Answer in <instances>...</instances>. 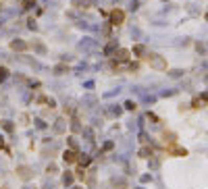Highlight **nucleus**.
<instances>
[{
    "label": "nucleus",
    "instance_id": "f257e3e1",
    "mask_svg": "<svg viewBox=\"0 0 208 189\" xmlns=\"http://www.w3.org/2000/svg\"><path fill=\"white\" fill-rule=\"evenodd\" d=\"M146 63L150 64V69H154V71H166V60L158 54H148L146 56Z\"/></svg>",
    "mask_w": 208,
    "mask_h": 189
},
{
    "label": "nucleus",
    "instance_id": "f03ea898",
    "mask_svg": "<svg viewBox=\"0 0 208 189\" xmlns=\"http://www.w3.org/2000/svg\"><path fill=\"white\" fill-rule=\"evenodd\" d=\"M15 175H17V179H21V181H31V179H34V170H31V166L21 164V166H17Z\"/></svg>",
    "mask_w": 208,
    "mask_h": 189
},
{
    "label": "nucleus",
    "instance_id": "7ed1b4c3",
    "mask_svg": "<svg viewBox=\"0 0 208 189\" xmlns=\"http://www.w3.org/2000/svg\"><path fill=\"white\" fill-rule=\"evenodd\" d=\"M123 21H125V13L121 8H115L111 13V23L112 25H123Z\"/></svg>",
    "mask_w": 208,
    "mask_h": 189
},
{
    "label": "nucleus",
    "instance_id": "20e7f679",
    "mask_svg": "<svg viewBox=\"0 0 208 189\" xmlns=\"http://www.w3.org/2000/svg\"><path fill=\"white\" fill-rule=\"evenodd\" d=\"M77 158H79L77 150H65V152H62V160L67 162V164H75Z\"/></svg>",
    "mask_w": 208,
    "mask_h": 189
},
{
    "label": "nucleus",
    "instance_id": "39448f33",
    "mask_svg": "<svg viewBox=\"0 0 208 189\" xmlns=\"http://www.w3.org/2000/svg\"><path fill=\"white\" fill-rule=\"evenodd\" d=\"M166 154H173V156H187L185 147H177V146H169L166 147Z\"/></svg>",
    "mask_w": 208,
    "mask_h": 189
},
{
    "label": "nucleus",
    "instance_id": "423d86ee",
    "mask_svg": "<svg viewBox=\"0 0 208 189\" xmlns=\"http://www.w3.org/2000/svg\"><path fill=\"white\" fill-rule=\"evenodd\" d=\"M138 156H139V158H152V156H154V150H152V147H148V146H144L138 152Z\"/></svg>",
    "mask_w": 208,
    "mask_h": 189
},
{
    "label": "nucleus",
    "instance_id": "0eeeda50",
    "mask_svg": "<svg viewBox=\"0 0 208 189\" xmlns=\"http://www.w3.org/2000/svg\"><path fill=\"white\" fill-rule=\"evenodd\" d=\"M117 60L119 63H125V60H129V50H125V48H121V50H117Z\"/></svg>",
    "mask_w": 208,
    "mask_h": 189
},
{
    "label": "nucleus",
    "instance_id": "6e6552de",
    "mask_svg": "<svg viewBox=\"0 0 208 189\" xmlns=\"http://www.w3.org/2000/svg\"><path fill=\"white\" fill-rule=\"evenodd\" d=\"M73 179H75V175H71V173H65V175H62V185H65V187H69L71 183H73Z\"/></svg>",
    "mask_w": 208,
    "mask_h": 189
},
{
    "label": "nucleus",
    "instance_id": "1a4fd4ad",
    "mask_svg": "<svg viewBox=\"0 0 208 189\" xmlns=\"http://www.w3.org/2000/svg\"><path fill=\"white\" fill-rule=\"evenodd\" d=\"M11 48H13V50H25V48H27V44L21 42V40H17V42L11 44Z\"/></svg>",
    "mask_w": 208,
    "mask_h": 189
},
{
    "label": "nucleus",
    "instance_id": "9d476101",
    "mask_svg": "<svg viewBox=\"0 0 208 189\" xmlns=\"http://www.w3.org/2000/svg\"><path fill=\"white\" fill-rule=\"evenodd\" d=\"M54 131L56 133H65V121H56V125H54Z\"/></svg>",
    "mask_w": 208,
    "mask_h": 189
},
{
    "label": "nucleus",
    "instance_id": "9b49d317",
    "mask_svg": "<svg viewBox=\"0 0 208 189\" xmlns=\"http://www.w3.org/2000/svg\"><path fill=\"white\" fill-rule=\"evenodd\" d=\"M144 52H146V48L142 46V44H138V46H133V54H135V56H142Z\"/></svg>",
    "mask_w": 208,
    "mask_h": 189
},
{
    "label": "nucleus",
    "instance_id": "f8f14e48",
    "mask_svg": "<svg viewBox=\"0 0 208 189\" xmlns=\"http://www.w3.org/2000/svg\"><path fill=\"white\" fill-rule=\"evenodd\" d=\"M192 106H194V108H202V106H204V100H202V98H196L194 102H192Z\"/></svg>",
    "mask_w": 208,
    "mask_h": 189
},
{
    "label": "nucleus",
    "instance_id": "ddd939ff",
    "mask_svg": "<svg viewBox=\"0 0 208 189\" xmlns=\"http://www.w3.org/2000/svg\"><path fill=\"white\" fill-rule=\"evenodd\" d=\"M117 48V42H111L108 44V46H106V50H104V52H106V54H112V50Z\"/></svg>",
    "mask_w": 208,
    "mask_h": 189
},
{
    "label": "nucleus",
    "instance_id": "4468645a",
    "mask_svg": "<svg viewBox=\"0 0 208 189\" xmlns=\"http://www.w3.org/2000/svg\"><path fill=\"white\" fill-rule=\"evenodd\" d=\"M125 185H127V181H123V179H115V181H112V187H125Z\"/></svg>",
    "mask_w": 208,
    "mask_h": 189
},
{
    "label": "nucleus",
    "instance_id": "2eb2a0df",
    "mask_svg": "<svg viewBox=\"0 0 208 189\" xmlns=\"http://www.w3.org/2000/svg\"><path fill=\"white\" fill-rule=\"evenodd\" d=\"M75 177L79 179V181H83V179H85V170H83V168H79V170L75 173Z\"/></svg>",
    "mask_w": 208,
    "mask_h": 189
},
{
    "label": "nucleus",
    "instance_id": "dca6fc26",
    "mask_svg": "<svg viewBox=\"0 0 208 189\" xmlns=\"http://www.w3.org/2000/svg\"><path fill=\"white\" fill-rule=\"evenodd\" d=\"M85 7V4H88V0H73V7Z\"/></svg>",
    "mask_w": 208,
    "mask_h": 189
},
{
    "label": "nucleus",
    "instance_id": "f3484780",
    "mask_svg": "<svg viewBox=\"0 0 208 189\" xmlns=\"http://www.w3.org/2000/svg\"><path fill=\"white\" fill-rule=\"evenodd\" d=\"M69 146H71V150H77V141H75V137H69Z\"/></svg>",
    "mask_w": 208,
    "mask_h": 189
},
{
    "label": "nucleus",
    "instance_id": "a211bd4d",
    "mask_svg": "<svg viewBox=\"0 0 208 189\" xmlns=\"http://www.w3.org/2000/svg\"><path fill=\"white\" fill-rule=\"evenodd\" d=\"M2 127H4V129H7V131H13V125H11V123H8V121H2Z\"/></svg>",
    "mask_w": 208,
    "mask_h": 189
},
{
    "label": "nucleus",
    "instance_id": "6ab92c4d",
    "mask_svg": "<svg viewBox=\"0 0 208 189\" xmlns=\"http://www.w3.org/2000/svg\"><path fill=\"white\" fill-rule=\"evenodd\" d=\"M46 173H48V175H54V173H56V166H54V164H50V166L46 168Z\"/></svg>",
    "mask_w": 208,
    "mask_h": 189
},
{
    "label": "nucleus",
    "instance_id": "aec40b11",
    "mask_svg": "<svg viewBox=\"0 0 208 189\" xmlns=\"http://www.w3.org/2000/svg\"><path fill=\"white\" fill-rule=\"evenodd\" d=\"M65 71H69V69H67V67H65V64H61V67H56V73H58V75H62Z\"/></svg>",
    "mask_w": 208,
    "mask_h": 189
},
{
    "label": "nucleus",
    "instance_id": "412c9836",
    "mask_svg": "<svg viewBox=\"0 0 208 189\" xmlns=\"http://www.w3.org/2000/svg\"><path fill=\"white\" fill-rule=\"evenodd\" d=\"M7 73H8L7 69H0V81H4V79H7Z\"/></svg>",
    "mask_w": 208,
    "mask_h": 189
},
{
    "label": "nucleus",
    "instance_id": "4be33fe9",
    "mask_svg": "<svg viewBox=\"0 0 208 189\" xmlns=\"http://www.w3.org/2000/svg\"><path fill=\"white\" fill-rule=\"evenodd\" d=\"M31 4H34V0H23V8H31Z\"/></svg>",
    "mask_w": 208,
    "mask_h": 189
},
{
    "label": "nucleus",
    "instance_id": "5701e85b",
    "mask_svg": "<svg viewBox=\"0 0 208 189\" xmlns=\"http://www.w3.org/2000/svg\"><path fill=\"white\" fill-rule=\"evenodd\" d=\"M125 108H127V110H135V104H133V102H127Z\"/></svg>",
    "mask_w": 208,
    "mask_h": 189
},
{
    "label": "nucleus",
    "instance_id": "b1692460",
    "mask_svg": "<svg viewBox=\"0 0 208 189\" xmlns=\"http://www.w3.org/2000/svg\"><path fill=\"white\" fill-rule=\"evenodd\" d=\"M198 50H200V52H206L208 46H206V44H198Z\"/></svg>",
    "mask_w": 208,
    "mask_h": 189
},
{
    "label": "nucleus",
    "instance_id": "393cba45",
    "mask_svg": "<svg viewBox=\"0 0 208 189\" xmlns=\"http://www.w3.org/2000/svg\"><path fill=\"white\" fill-rule=\"evenodd\" d=\"M0 147H4V139L2 137H0Z\"/></svg>",
    "mask_w": 208,
    "mask_h": 189
},
{
    "label": "nucleus",
    "instance_id": "a878e982",
    "mask_svg": "<svg viewBox=\"0 0 208 189\" xmlns=\"http://www.w3.org/2000/svg\"><path fill=\"white\" fill-rule=\"evenodd\" d=\"M206 21H208V13H206Z\"/></svg>",
    "mask_w": 208,
    "mask_h": 189
}]
</instances>
